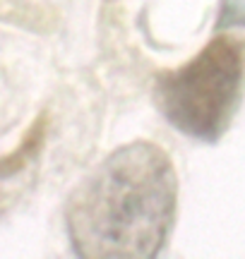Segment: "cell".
Segmentation results:
<instances>
[{
  "instance_id": "1",
  "label": "cell",
  "mask_w": 245,
  "mask_h": 259,
  "mask_svg": "<svg viewBox=\"0 0 245 259\" xmlns=\"http://www.w3.org/2000/svg\"><path fill=\"white\" fill-rule=\"evenodd\" d=\"M178 178L171 156L151 142L115 149L72 190L65 226L82 259H151L173 226Z\"/></svg>"
},
{
  "instance_id": "2",
  "label": "cell",
  "mask_w": 245,
  "mask_h": 259,
  "mask_svg": "<svg viewBox=\"0 0 245 259\" xmlns=\"http://www.w3.org/2000/svg\"><path fill=\"white\" fill-rule=\"evenodd\" d=\"M245 77V46L217 36L197 56L156 77L154 101L173 127L199 142H217L238 108Z\"/></svg>"
},
{
  "instance_id": "3",
  "label": "cell",
  "mask_w": 245,
  "mask_h": 259,
  "mask_svg": "<svg viewBox=\"0 0 245 259\" xmlns=\"http://www.w3.org/2000/svg\"><path fill=\"white\" fill-rule=\"evenodd\" d=\"M46 135L48 118L46 113H41L29 125L17 147L10 154L0 156V219H5L34 185L41 154L46 147Z\"/></svg>"
}]
</instances>
